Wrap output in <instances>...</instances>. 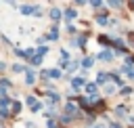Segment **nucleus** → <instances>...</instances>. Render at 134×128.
<instances>
[{
	"label": "nucleus",
	"instance_id": "nucleus-39",
	"mask_svg": "<svg viewBox=\"0 0 134 128\" xmlns=\"http://www.w3.org/2000/svg\"><path fill=\"white\" fill-rule=\"evenodd\" d=\"M0 69H4V63H2V61H0Z\"/></svg>",
	"mask_w": 134,
	"mask_h": 128
},
{
	"label": "nucleus",
	"instance_id": "nucleus-1",
	"mask_svg": "<svg viewBox=\"0 0 134 128\" xmlns=\"http://www.w3.org/2000/svg\"><path fill=\"white\" fill-rule=\"evenodd\" d=\"M86 86V76H77V78H71V88L73 90H80Z\"/></svg>",
	"mask_w": 134,
	"mask_h": 128
},
{
	"label": "nucleus",
	"instance_id": "nucleus-21",
	"mask_svg": "<svg viewBox=\"0 0 134 128\" xmlns=\"http://www.w3.org/2000/svg\"><path fill=\"white\" fill-rule=\"evenodd\" d=\"M77 67H80V63H75V61H69L67 63V71H75Z\"/></svg>",
	"mask_w": 134,
	"mask_h": 128
},
{
	"label": "nucleus",
	"instance_id": "nucleus-23",
	"mask_svg": "<svg viewBox=\"0 0 134 128\" xmlns=\"http://www.w3.org/2000/svg\"><path fill=\"white\" fill-rule=\"evenodd\" d=\"M10 86H13V84H10V80H6V78H2V80H0V88H2V90H4V88H10Z\"/></svg>",
	"mask_w": 134,
	"mask_h": 128
},
{
	"label": "nucleus",
	"instance_id": "nucleus-28",
	"mask_svg": "<svg viewBox=\"0 0 134 128\" xmlns=\"http://www.w3.org/2000/svg\"><path fill=\"white\" fill-rule=\"evenodd\" d=\"M90 6H94V8H103L105 4H103L100 0H92V2H90Z\"/></svg>",
	"mask_w": 134,
	"mask_h": 128
},
{
	"label": "nucleus",
	"instance_id": "nucleus-30",
	"mask_svg": "<svg viewBox=\"0 0 134 128\" xmlns=\"http://www.w3.org/2000/svg\"><path fill=\"white\" fill-rule=\"evenodd\" d=\"M126 65H128V67H132V65H134V57H132V55H128V57H126Z\"/></svg>",
	"mask_w": 134,
	"mask_h": 128
},
{
	"label": "nucleus",
	"instance_id": "nucleus-33",
	"mask_svg": "<svg viewBox=\"0 0 134 128\" xmlns=\"http://www.w3.org/2000/svg\"><path fill=\"white\" fill-rule=\"evenodd\" d=\"M105 92H107V94H113V92H115V86H105Z\"/></svg>",
	"mask_w": 134,
	"mask_h": 128
},
{
	"label": "nucleus",
	"instance_id": "nucleus-38",
	"mask_svg": "<svg viewBox=\"0 0 134 128\" xmlns=\"http://www.w3.org/2000/svg\"><path fill=\"white\" fill-rule=\"evenodd\" d=\"M92 128H105V126H103V124H96V126H92Z\"/></svg>",
	"mask_w": 134,
	"mask_h": 128
},
{
	"label": "nucleus",
	"instance_id": "nucleus-29",
	"mask_svg": "<svg viewBox=\"0 0 134 128\" xmlns=\"http://www.w3.org/2000/svg\"><path fill=\"white\" fill-rule=\"evenodd\" d=\"M19 111H21V103L15 101V103H13V113H19Z\"/></svg>",
	"mask_w": 134,
	"mask_h": 128
},
{
	"label": "nucleus",
	"instance_id": "nucleus-16",
	"mask_svg": "<svg viewBox=\"0 0 134 128\" xmlns=\"http://www.w3.org/2000/svg\"><path fill=\"white\" fill-rule=\"evenodd\" d=\"M29 63H31V65H36V67H38V65H40V63H42V57H40V55H34V57H31V59H29Z\"/></svg>",
	"mask_w": 134,
	"mask_h": 128
},
{
	"label": "nucleus",
	"instance_id": "nucleus-4",
	"mask_svg": "<svg viewBox=\"0 0 134 128\" xmlns=\"http://www.w3.org/2000/svg\"><path fill=\"white\" fill-rule=\"evenodd\" d=\"M77 113V105H73L71 101L69 103H65V115H69V118H73Z\"/></svg>",
	"mask_w": 134,
	"mask_h": 128
},
{
	"label": "nucleus",
	"instance_id": "nucleus-32",
	"mask_svg": "<svg viewBox=\"0 0 134 128\" xmlns=\"http://www.w3.org/2000/svg\"><path fill=\"white\" fill-rule=\"evenodd\" d=\"M40 78H42V80H48V78H50V76H48V69H42V71H40Z\"/></svg>",
	"mask_w": 134,
	"mask_h": 128
},
{
	"label": "nucleus",
	"instance_id": "nucleus-36",
	"mask_svg": "<svg viewBox=\"0 0 134 128\" xmlns=\"http://www.w3.org/2000/svg\"><path fill=\"white\" fill-rule=\"evenodd\" d=\"M48 128H57V124H54L52 120H48Z\"/></svg>",
	"mask_w": 134,
	"mask_h": 128
},
{
	"label": "nucleus",
	"instance_id": "nucleus-27",
	"mask_svg": "<svg viewBox=\"0 0 134 128\" xmlns=\"http://www.w3.org/2000/svg\"><path fill=\"white\" fill-rule=\"evenodd\" d=\"M25 103H27V105H29V107H34V105H36V103H38V101H36V97H31V94H29V97H27V99H25Z\"/></svg>",
	"mask_w": 134,
	"mask_h": 128
},
{
	"label": "nucleus",
	"instance_id": "nucleus-12",
	"mask_svg": "<svg viewBox=\"0 0 134 128\" xmlns=\"http://www.w3.org/2000/svg\"><path fill=\"white\" fill-rule=\"evenodd\" d=\"M57 38H59V29H57V25H52V29H50V34H48V40L54 42Z\"/></svg>",
	"mask_w": 134,
	"mask_h": 128
},
{
	"label": "nucleus",
	"instance_id": "nucleus-20",
	"mask_svg": "<svg viewBox=\"0 0 134 128\" xmlns=\"http://www.w3.org/2000/svg\"><path fill=\"white\" fill-rule=\"evenodd\" d=\"M109 42H111V40H109L107 36H98V44H103V46H111Z\"/></svg>",
	"mask_w": 134,
	"mask_h": 128
},
{
	"label": "nucleus",
	"instance_id": "nucleus-7",
	"mask_svg": "<svg viewBox=\"0 0 134 128\" xmlns=\"http://www.w3.org/2000/svg\"><path fill=\"white\" fill-rule=\"evenodd\" d=\"M63 17H65V21H71V19L77 17V10H75V8H67V10L63 13Z\"/></svg>",
	"mask_w": 134,
	"mask_h": 128
},
{
	"label": "nucleus",
	"instance_id": "nucleus-9",
	"mask_svg": "<svg viewBox=\"0 0 134 128\" xmlns=\"http://www.w3.org/2000/svg\"><path fill=\"white\" fill-rule=\"evenodd\" d=\"M80 65H82V69L86 71L88 67H92V65H94V57H86V59H84V61H82Z\"/></svg>",
	"mask_w": 134,
	"mask_h": 128
},
{
	"label": "nucleus",
	"instance_id": "nucleus-26",
	"mask_svg": "<svg viewBox=\"0 0 134 128\" xmlns=\"http://www.w3.org/2000/svg\"><path fill=\"white\" fill-rule=\"evenodd\" d=\"M36 52L42 57V55H46V52H48V46H38V48H36Z\"/></svg>",
	"mask_w": 134,
	"mask_h": 128
},
{
	"label": "nucleus",
	"instance_id": "nucleus-22",
	"mask_svg": "<svg viewBox=\"0 0 134 128\" xmlns=\"http://www.w3.org/2000/svg\"><path fill=\"white\" fill-rule=\"evenodd\" d=\"M57 101H59V94L57 92H48V105L50 103H57Z\"/></svg>",
	"mask_w": 134,
	"mask_h": 128
},
{
	"label": "nucleus",
	"instance_id": "nucleus-37",
	"mask_svg": "<svg viewBox=\"0 0 134 128\" xmlns=\"http://www.w3.org/2000/svg\"><path fill=\"white\" fill-rule=\"evenodd\" d=\"M128 76H130V80H134V69H130V73H128Z\"/></svg>",
	"mask_w": 134,
	"mask_h": 128
},
{
	"label": "nucleus",
	"instance_id": "nucleus-19",
	"mask_svg": "<svg viewBox=\"0 0 134 128\" xmlns=\"http://www.w3.org/2000/svg\"><path fill=\"white\" fill-rule=\"evenodd\" d=\"M96 23H100V25H107V23H109L107 17H105V13H103V15H96Z\"/></svg>",
	"mask_w": 134,
	"mask_h": 128
},
{
	"label": "nucleus",
	"instance_id": "nucleus-18",
	"mask_svg": "<svg viewBox=\"0 0 134 128\" xmlns=\"http://www.w3.org/2000/svg\"><path fill=\"white\" fill-rule=\"evenodd\" d=\"M8 105H10V99H8V97H0V107H2V109H6Z\"/></svg>",
	"mask_w": 134,
	"mask_h": 128
},
{
	"label": "nucleus",
	"instance_id": "nucleus-13",
	"mask_svg": "<svg viewBox=\"0 0 134 128\" xmlns=\"http://www.w3.org/2000/svg\"><path fill=\"white\" fill-rule=\"evenodd\" d=\"M84 88H86V92H88L90 97L96 92V84H88V82H86V86H84Z\"/></svg>",
	"mask_w": 134,
	"mask_h": 128
},
{
	"label": "nucleus",
	"instance_id": "nucleus-11",
	"mask_svg": "<svg viewBox=\"0 0 134 128\" xmlns=\"http://www.w3.org/2000/svg\"><path fill=\"white\" fill-rule=\"evenodd\" d=\"M48 15H50V19H52V21H59V19H61V10H59V8H50V13H48Z\"/></svg>",
	"mask_w": 134,
	"mask_h": 128
},
{
	"label": "nucleus",
	"instance_id": "nucleus-17",
	"mask_svg": "<svg viewBox=\"0 0 134 128\" xmlns=\"http://www.w3.org/2000/svg\"><path fill=\"white\" fill-rule=\"evenodd\" d=\"M25 69H27V67L21 65V63H15V65H13V71H15V73H21V71H25Z\"/></svg>",
	"mask_w": 134,
	"mask_h": 128
},
{
	"label": "nucleus",
	"instance_id": "nucleus-14",
	"mask_svg": "<svg viewBox=\"0 0 134 128\" xmlns=\"http://www.w3.org/2000/svg\"><path fill=\"white\" fill-rule=\"evenodd\" d=\"M113 111H115V115H119V118H124V115H126V111H128V109H126V107H124V105H119V107H115V109H113Z\"/></svg>",
	"mask_w": 134,
	"mask_h": 128
},
{
	"label": "nucleus",
	"instance_id": "nucleus-25",
	"mask_svg": "<svg viewBox=\"0 0 134 128\" xmlns=\"http://www.w3.org/2000/svg\"><path fill=\"white\" fill-rule=\"evenodd\" d=\"M119 94H121V97H128V94H132V88H130V86H124V88L119 90Z\"/></svg>",
	"mask_w": 134,
	"mask_h": 128
},
{
	"label": "nucleus",
	"instance_id": "nucleus-3",
	"mask_svg": "<svg viewBox=\"0 0 134 128\" xmlns=\"http://www.w3.org/2000/svg\"><path fill=\"white\" fill-rule=\"evenodd\" d=\"M21 13L23 15H40V8L38 6H31V4H23L21 6Z\"/></svg>",
	"mask_w": 134,
	"mask_h": 128
},
{
	"label": "nucleus",
	"instance_id": "nucleus-10",
	"mask_svg": "<svg viewBox=\"0 0 134 128\" xmlns=\"http://www.w3.org/2000/svg\"><path fill=\"white\" fill-rule=\"evenodd\" d=\"M107 80H109V73H105V71H98V76H96V86L105 84Z\"/></svg>",
	"mask_w": 134,
	"mask_h": 128
},
{
	"label": "nucleus",
	"instance_id": "nucleus-8",
	"mask_svg": "<svg viewBox=\"0 0 134 128\" xmlns=\"http://www.w3.org/2000/svg\"><path fill=\"white\" fill-rule=\"evenodd\" d=\"M73 46H80V48H84V46H86V34H80V36L73 40Z\"/></svg>",
	"mask_w": 134,
	"mask_h": 128
},
{
	"label": "nucleus",
	"instance_id": "nucleus-34",
	"mask_svg": "<svg viewBox=\"0 0 134 128\" xmlns=\"http://www.w3.org/2000/svg\"><path fill=\"white\" fill-rule=\"evenodd\" d=\"M8 113H10L8 109H0V115H2V118H8Z\"/></svg>",
	"mask_w": 134,
	"mask_h": 128
},
{
	"label": "nucleus",
	"instance_id": "nucleus-15",
	"mask_svg": "<svg viewBox=\"0 0 134 128\" xmlns=\"http://www.w3.org/2000/svg\"><path fill=\"white\" fill-rule=\"evenodd\" d=\"M15 52H17V57H21V59H27V61H29L27 50H23V48H15Z\"/></svg>",
	"mask_w": 134,
	"mask_h": 128
},
{
	"label": "nucleus",
	"instance_id": "nucleus-35",
	"mask_svg": "<svg viewBox=\"0 0 134 128\" xmlns=\"http://www.w3.org/2000/svg\"><path fill=\"white\" fill-rule=\"evenodd\" d=\"M109 128H121V126H119L117 122H111V124H109Z\"/></svg>",
	"mask_w": 134,
	"mask_h": 128
},
{
	"label": "nucleus",
	"instance_id": "nucleus-24",
	"mask_svg": "<svg viewBox=\"0 0 134 128\" xmlns=\"http://www.w3.org/2000/svg\"><path fill=\"white\" fill-rule=\"evenodd\" d=\"M48 76L50 78H61V69H48Z\"/></svg>",
	"mask_w": 134,
	"mask_h": 128
},
{
	"label": "nucleus",
	"instance_id": "nucleus-6",
	"mask_svg": "<svg viewBox=\"0 0 134 128\" xmlns=\"http://www.w3.org/2000/svg\"><path fill=\"white\" fill-rule=\"evenodd\" d=\"M36 82V71L34 69H25V84H34Z\"/></svg>",
	"mask_w": 134,
	"mask_h": 128
},
{
	"label": "nucleus",
	"instance_id": "nucleus-5",
	"mask_svg": "<svg viewBox=\"0 0 134 128\" xmlns=\"http://www.w3.org/2000/svg\"><path fill=\"white\" fill-rule=\"evenodd\" d=\"M109 80H113V82H115V86L124 88V80L119 78V71H113V73H109Z\"/></svg>",
	"mask_w": 134,
	"mask_h": 128
},
{
	"label": "nucleus",
	"instance_id": "nucleus-2",
	"mask_svg": "<svg viewBox=\"0 0 134 128\" xmlns=\"http://www.w3.org/2000/svg\"><path fill=\"white\" fill-rule=\"evenodd\" d=\"M113 57H115L113 50H100V52H98V61H103V63H111Z\"/></svg>",
	"mask_w": 134,
	"mask_h": 128
},
{
	"label": "nucleus",
	"instance_id": "nucleus-31",
	"mask_svg": "<svg viewBox=\"0 0 134 128\" xmlns=\"http://www.w3.org/2000/svg\"><path fill=\"white\" fill-rule=\"evenodd\" d=\"M109 6H111V8H119L121 2H119V0H113V2H109Z\"/></svg>",
	"mask_w": 134,
	"mask_h": 128
}]
</instances>
